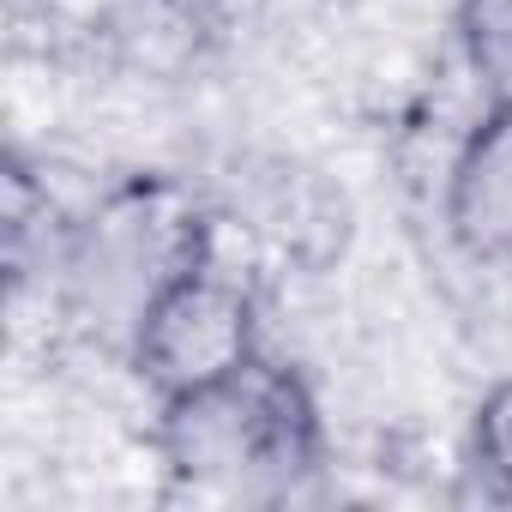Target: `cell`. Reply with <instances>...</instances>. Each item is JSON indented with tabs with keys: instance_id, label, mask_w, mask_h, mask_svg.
Instances as JSON below:
<instances>
[{
	"instance_id": "1",
	"label": "cell",
	"mask_w": 512,
	"mask_h": 512,
	"mask_svg": "<svg viewBox=\"0 0 512 512\" xmlns=\"http://www.w3.org/2000/svg\"><path fill=\"white\" fill-rule=\"evenodd\" d=\"M157 452L175 494L193 500H290L320 476L326 422L308 374L260 350L241 374L157 404Z\"/></svg>"
},
{
	"instance_id": "2",
	"label": "cell",
	"mask_w": 512,
	"mask_h": 512,
	"mask_svg": "<svg viewBox=\"0 0 512 512\" xmlns=\"http://www.w3.org/2000/svg\"><path fill=\"white\" fill-rule=\"evenodd\" d=\"M211 247H217V229L199 211V199L163 175H139V181L115 187L73 229L67 284H73L79 314L115 326V338L127 350L151 296L169 278H181L193 260H205Z\"/></svg>"
},
{
	"instance_id": "3",
	"label": "cell",
	"mask_w": 512,
	"mask_h": 512,
	"mask_svg": "<svg viewBox=\"0 0 512 512\" xmlns=\"http://www.w3.org/2000/svg\"><path fill=\"white\" fill-rule=\"evenodd\" d=\"M260 350V296L211 247L205 260H193L151 296L127 338V368L157 404H175L241 374Z\"/></svg>"
},
{
	"instance_id": "4",
	"label": "cell",
	"mask_w": 512,
	"mask_h": 512,
	"mask_svg": "<svg viewBox=\"0 0 512 512\" xmlns=\"http://www.w3.org/2000/svg\"><path fill=\"white\" fill-rule=\"evenodd\" d=\"M446 235L464 260L512 272V103H488L446 169Z\"/></svg>"
},
{
	"instance_id": "5",
	"label": "cell",
	"mask_w": 512,
	"mask_h": 512,
	"mask_svg": "<svg viewBox=\"0 0 512 512\" xmlns=\"http://www.w3.org/2000/svg\"><path fill=\"white\" fill-rule=\"evenodd\" d=\"M464 470L488 506H512V380H494L470 410Z\"/></svg>"
},
{
	"instance_id": "6",
	"label": "cell",
	"mask_w": 512,
	"mask_h": 512,
	"mask_svg": "<svg viewBox=\"0 0 512 512\" xmlns=\"http://www.w3.org/2000/svg\"><path fill=\"white\" fill-rule=\"evenodd\" d=\"M452 25L488 103H512V0H458Z\"/></svg>"
}]
</instances>
